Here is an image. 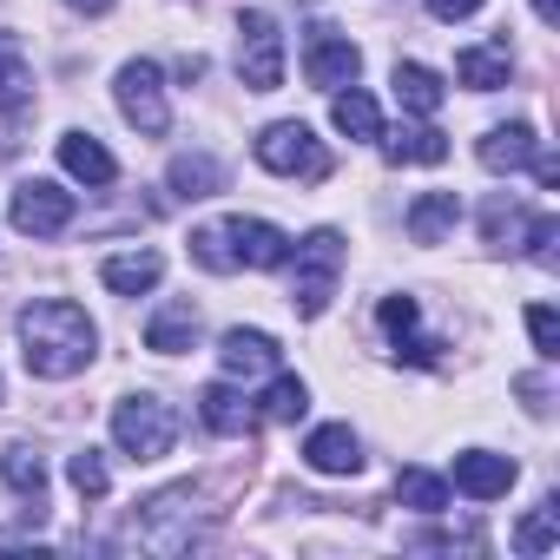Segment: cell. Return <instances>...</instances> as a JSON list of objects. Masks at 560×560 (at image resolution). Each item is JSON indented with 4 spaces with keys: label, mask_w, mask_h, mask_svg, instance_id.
Listing matches in <instances>:
<instances>
[{
    "label": "cell",
    "mask_w": 560,
    "mask_h": 560,
    "mask_svg": "<svg viewBox=\"0 0 560 560\" xmlns=\"http://www.w3.org/2000/svg\"><path fill=\"white\" fill-rule=\"evenodd\" d=\"M93 350H100V330H93V317H86L80 304L40 298V304L21 311V363H27L34 376L67 383V376H80V370L93 363Z\"/></svg>",
    "instance_id": "obj_1"
},
{
    "label": "cell",
    "mask_w": 560,
    "mask_h": 560,
    "mask_svg": "<svg viewBox=\"0 0 560 560\" xmlns=\"http://www.w3.org/2000/svg\"><path fill=\"white\" fill-rule=\"evenodd\" d=\"M291 311L298 317H324L337 298V277H343V231H311L304 244H291Z\"/></svg>",
    "instance_id": "obj_2"
},
{
    "label": "cell",
    "mask_w": 560,
    "mask_h": 560,
    "mask_svg": "<svg viewBox=\"0 0 560 560\" xmlns=\"http://www.w3.org/2000/svg\"><path fill=\"white\" fill-rule=\"evenodd\" d=\"M257 165L277 172V178H304V185L330 178V152H324V139H317L304 119H277V126H264V139H257Z\"/></svg>",
    "instance_id": "obj_3"
},
{
    "label": "cell",
    "mask_w": 560,
    "mask_h": 560,
    "mask_svg": "<svg viewBox=\"0 0 560 560\" xmlns=\"http://www.w3.org/2000/svg\"><path fill=\"white\" fill-rule=\"evenodd\" d=\"M113 442H119L132 462H159V455H172V442H178V409L159 402V396H126V402L113 409Z\"/></svg>",
    "instance_id": "obj_4"
},
{
    "label": "cell",
    "mask_w": 560,
    "mask_h": 560,
    "mask_svg": "<svg viewBox=\"0 0 560 560\" xmlns=\"http://www.w3.org/2000/svg\"><path fill=\"white\" fill-rule=\"evenodd\" d=\"M237 80L250 93H277V86H284V34H277V21L264 8L237 14Z\"/></svg>",
    "instance_id": "obj_5"
},
{
    "label": "cell",
    "mask_w": 560,
    "mask_h": 560,
    "mask_svg": "<svg viewBox=\"0 0 560 560\" xmlns=\"http://www.w3.org/2000/svg\"><path fill=\"white\" fill-rule=\"evenodd\" d=\"M119 113L145 132V139H159L165 126H172V100H165V73L152 67V60H126L119 67Z\"/></svg>",
    "instance_id": "obj_6"
},
{
    "label": "cell",
    "mask_w": 560,
    "mask_h": 560,
    "mask_svg": "<svg viewBox=\"0 0 560 560\" xmlns=\"http://www.w3.org/2000/svg\"><path fill=\"white\" fill-rule=\"evenodd\" d=\"M357 73H363V54H357L350 34H337V27H311L304 34V80L317 93H343Z\"/></svg>",
    "instance_id": "obj_7"
},
{
    "label": "cell",
    "mask_w": 560,
    "mask_h": 560,
    "mask_svg": "<svg viewBox=\"0 0 560 560\" xmlns=\"http://www.w3.org/2000/svg\"><path fill=\"white\" fill-rule=\"evenodd\" d=\"M67 224H73V191H60L47 178H27L14 191V231L21 237H60Z\"/></svg>",
    "instance_id": "obj_8"
},
{
    "label": "cell",
    "mask_w": 560,
    "mask_h": 560,
    "mask_svg": "<svg viewBox=\"0 0 560 560\" xmlns=\"http://www.w3.org/2000/svg\"><path fill=\"white\" fill-rule=\"evenodd\" d=\"M224 244H231V264L237 270H277L291 257V237L277 231V224H264V218H231L224 224Z\"/></svg>",
    "instance_id": "obj_9"
},
{
    "label": "cell",
    "mask_w": 560,
    "mask_h": 560,
    "mask_svg": "<svg viewBox=\"0 0 560 560\" xmlns=\"http://www.w3.org/2000/svg\"><path fill=\"white\" fill-rule=\"evenodd\" d=\"M304 462H311L317 475H357V468H363V442L350 435V422H324V429H311Z\"/></svg>",
    "instance_id": "obj_10"
},
{
    "label": "cell",
    "mask_w": 560,
    "mask_h": 560,
    "mask_svg": "<svg viewBox=\"0 0 560 560\" xmlns=\"http://www.w3.org/2000/svg\"><path fill=\"white\" fill-rule=\"evenodd\" d=\"M455 488L468 501H494V494L514 488V462L508 455H488V448H468V455H455Z\"/></svg>",
    "instance_id": "obj_11"
},
{
    "label": "cell",
    "mask_w": 560,
    "mask_h": 560,
    "mask_svg": "<svg viewBox=\"0 0 560 560\" xmlns=\"http://www.w3.org/2000/svg\"><path fill=\"white\" fill-rule=\"evenodd\" d=\"M100 277H106V291H119V298H145V291H159L165 257L159 250H119V257L100 264Z\"/></svg>",
    "instance_id": "obj_12"
},
{
    "label": "cell",
    "mask_w": 560,
    "mask_h": 560,
    "mask_svg": "<svg viewBox=\"0 0 560 560\" xmlns=\"http://www.w3.org/2000/svg\"><path fill=\"white\" fill-rule=\"evenodd\" d=\"M508 73H514L508 40H488V47H462V54H455V80H462L468 93H494V86H508Z\"/></svg>",
    "instance_id": "obj_13"
},
{
    "label": "cell",
    "mask_w": 560,
    "mask_h": 560,
    "mask_svg": "<svg viewBox=\"0 0 560 560\" xmlns=\"http://www.w3.org/2000/svg\"><path fill=\"white\" fill-rule=\"evenodd\" d=\"M218 357H224V376H244V383L277 370V343H270L264 330H224Z\"/></svg>",
    "instance_id": "obj_14"
},
{
    "label": "cell",
    "mask_w": 560,
    "mask_h": 560,
    "mask_svg": "<svg viewBox=\"0 0 560 560\" xmlns=\"http://www.w3.org/2000/svg\"><path fill=\"white\" fill-rule=\"evenodd\" d=\"M475 152H481V165H488V172H521V165H534L540 139H534V126H521V119H514V126H494Z\"/></svg>",
    "instance_id": "obj_15"
},
{
    "label": "cell",
    "mask_w": 560,
    "mask_h": 560,
    "mask_svg": "<svg viewBox=\"0 0 560 560\" xmlns=\"http://www.w3.org/2000/svg\"><path fill=\"white\" fill-rule=\"evenodd\" d=\"M60 165H67L80 185H113V178H119L113 152H106L93 132H67V139H60Z\"/></svg>",
    "instance_id": "obj_16"
},
{
    "label": "cell",
    "mask_w": 560,
    "mask_h": 560,
    "mask_svg": "<svg viewBox=\"0 0 560 560\" xmlns=\"http://www.w3.org/2000/svg\"><path fill=\"white\" fill-rule=\"evenodd\" d=\"M191 343H198V311H191V304H159L152 324H145V350L178 357V350H191Z\"/></svg>",
    "instance_id": "obj_17"
},
{
    "label": "cell",
    "mask_w": 560,
    "mask_h": 560,
    "mask_svg": "<svg viewBox=\"0 0 560 560\" xmlns=\"http://www.w3.org/2000/svg\"><path fill=\"white\" fill-rule=\"evenodd\" d=\"M198 416H205L211 435H250V422H257V409H250L231 383H211V389L198 396Z\"/></svg>",
    "instance_id": "obj_18"
},
{
    "label": "cell",
    "mask_w": 560,
    "mask_h": 560,
    "mask_svg": "<svg viewBox=\"0 0 560 560\" xmlns=\"http://www.w3.org/2000/svg\"><path fill=\"white\" fill-rule=\"evenodd\" d=\"M455 218H462V198H455V191H422V198L409 205V237H416V244H442V237L455 231Z\"/></svg>",
    "instance_id": "obj_19"
},
{
    "label": "cell",
    "mask_w": 560,
    "mask_h": 560,
    "mask_svg": "<svg viewBox=\"0 0 560 560\" xmlns=\"http://www.w3.org/2000/svg\"><path fill=\"white\" fill-rule=\"evenodd\" d=\"M0 475H8V488L21 494V501H34V514L47 508V462L27 448V442H14V448H0Z\"/></svg>",
    "instance_id": "obj_20"
},
{
    "label": "cell",
    "mask_w": 560,
    "mask_h": 560,
    "mask_svg": "<svg viewBox=\"0 0 560 560\" xmlns=\"http://www.w3.org/2000/svg\"><path fill=\"white\" fill-rule=\"evenodd\" d=\"M383 159H389V165H442V159H448V132H435V126H402L396 139H383Z\"/></svg>",
    "instance_id": "obj_21"
},
{
    "label": "cell",
    "mask_w": 560,
    "mask_h": 560,
    "mask_svg": "<svg viewBox=\"0 0 560 560\" xmlns=\"http://www.w3.org/2000/svg\"><path fill=\"white\" fill-rule=\"evenodd\" d=\"M383 330H389V343H396V357H409V363H435V343H422L416 337V298H383Z\"/></svg>",
    "instance_id": "obj_22"
},
{
    "label": "cell",
    "mask_w": 560,
    "mask_h": 560,
    "mask_svg": "<svg viewBox=\"0 0 560 560\" xmlns=\"http://www.w3.org/2000/svg\"><path fill=\"white\" fill-rule=\"evenodd\" d=\"M165 185H172V198H211V191L224 185V172H218V159H205V152H178L172 172H165Z\"/></svg>",
    "instance_id": "obj_23"
},
{
    "label": "cell",
    "mask_w": 560,
    "mask_h": 560,
    "mask_svg": "<svg viewBox=\"0 0 560 560\" xmlns=\"http://www.w3.org/2000/svg\"><path fill=\"white\" fill-rule=\"evenodd\" d=\"M34 100V73H27V54L14 34H0V113H21Z\"/></svg>",
    "instance_id": "obj_24"
},
{
    "label": "cell",
    "mask_w": 560,
    "mask_h": 560,
    "mask_svg": "<svg viewBox=\"0 0 560 560\" xmlns=\"http://www.w3.org/2000/svg\"><path fill=\"white\" fill-rule=\"evenodd\" d=\"M396 106H402V113H422V119H429V113L442 106V73H429V67L402 60V67H396Z\"/></svg>",
    "instance_id": "obj_25"
},
{
    "label": "cell",
    "mask_w": 560,
    "mask_h": 560,
    "mask_svg": "<svg viewBox=\"0 0 560 560\" xmlns=\"http://www.w3.org/2000/svg\"><path fill=\"white\" fill-rule=\"evenodd\" d=\"M330 119H337V132H350V139H383V113H376V100L357 93V86H343V93L330 100Z\"/></svg>",
    "instance_id": "obj_26"
},
{
    "label": "cell",
    "mask_w": 560,
    "mask_h": 560,
    "mask_svg": "<svg viewBox=\"0 0 560 560\" xmlns=\"http://www.w3.org/2000/svg\"><path fill=\"white\" fill-rule=\"evenodd\" d=\"M396 501L416 508V514H442V508H448V481L429 475V468H402V475H396Z\"/></svg>",
    "instance_id": "obj_27"
},
{
    "label": "cell",
    "mask_w": 560,
    "mask_h": 560,
    "mask_svg": "<svg viewBox=\"0 0 560 560\" xmlns=\"http://www.w3.org/2000/svg\"><path fill=\"white\" fill-rule=\"evenodd\" d=\"M304 409H311L304 376H270V389H264V402H257V416H264V422H298Z\"/></svg>",
    "instance_id": "obj_28"
},
{
    "label": "cell",
    "mask_w": 560,
    "mask_h": 560,
    "mask_svg": "<svg viewBox=\"0 0 560 560\" xmlns=\"http://www.w3.org/2000/svg\"><path fill=\"white\" fill-rule=\"evenodd\" d=\"M67 481L86 494V501H106L113 494V475H106V462H100V448H80L73 462H67Z\"/></svg>",
    "instance_id": "obj_29"
},
{
    "label": "cell",
    "mask_w": 560,
    "mask_h": 560,
    "mask_svg": "<svg viewBox=\"0 0 560 560\" xmlns=\"http://www.w3.org/2000/svg\"><path fill=\"white\" fill-rule=\"evenodd\" d=\"M553 521H560V501L547 494V501L534 508V521L514 534V547H521V553H540V547H553Z\"/></svg>",
    "instance_id": "obj_30"
},
{
    "label": "cell",
    "mask_w": 560,
    "mask_h": 560,
    "mask_svg": "<svg viewBox=\"0 0 560 560\" xmlns=\"http://www.w3.org/2000/svg\"><path fill=\"white\" fill-rule=\"evenodd\" d=\"M191 257H198L205 270H237V264H231V244H224V224L191 231Z\"/></svg>",
    "instance_id": "obj_31"
},
{
    "label": "cell",
    "mask_w": 560,
    "mask_h": 560,
    "mask_svg": "<svg viewBox=\"0 0 560 560\" xmlns=\"http://www.w3.org/2000/svg\"><path fill=\"white\" fill-rule=\"evenodd\" d=\"M527 337H534V350H540L547 363L560 357V317H553L547 304H534V311H527Z\"/></svg>",
    "instance_id": "obj_32"
},
{
    "label": "cell",
    "mask_w": 560,
    "mask_h": 560,
    "mask_svg": "<svg viewBox=\"0 0 560 560\" xmlns=\"http://www.w3.org/2000/svg\"><path fill=\"white\" fill-rule=\"evenodd\" d=\"M553 237H560V224H553V218L540 211V218L527 224V257H534L540 270H553Z\"/></svg>",
    "instance_id": "obj_33"
},
{
    "label": "cell",
    "mask_w": 560,
    "mask_h": 560,
    "mask_svg": "<svg viewBox=\"0 0 560 560\" xmlns=\"http://www.w3.org/2000/svg\"><path fill=\"white\" fill-rule=\"evenodd\" d=\"M429 14L435 21H468V14H481V0H429Z\"/></svg>",
    "instance_id": "obj_34"
},
{
    "label": "cell",
    "mask_w": 560,
    "mask_h": 560,
    "mask_svg": "<svg viewBox=\"0 0 560 560\" xmlns=\"http://www.w3.org/2000/svg\"><path fill=\"white\" fill-rule=\"evenodd\" d=\"M534 178H540V185H547V191H553V185H560V165H553V159H547V152H534Z\"/></svg>",
    "instance_id": "obj_35"
},
{
    "label": "cell",
    "mask_w": 560,
    "mask_h": 560,
    "mask_svg": "<svg viewBox=\"0 0 560 560\" xmlns=\"http://www.w3.org/2000/svg\"><path fill=\"white\" fill-rule=\"evenodd\" d=\"M67 8H73V14H113L119 0H67Z\"/></svg>",
    "instance_id": "obj_36"
},
{
    "label": "cell",
    "mask_w": 560,
    "mask_h": 560,
    "mask_svg": "<svg viewBox=\"0 0 560 560\" xmlns=\"http://www.w3.org/2000/svg\"><path fill=\"white\" fill-rule=\"evenodd\" d=\"M534 14H540V21H547V27H553V21H560V8H553V0H534Z\"/></svg>",
    "instance_id": "obj_37"
}]
</instances>
